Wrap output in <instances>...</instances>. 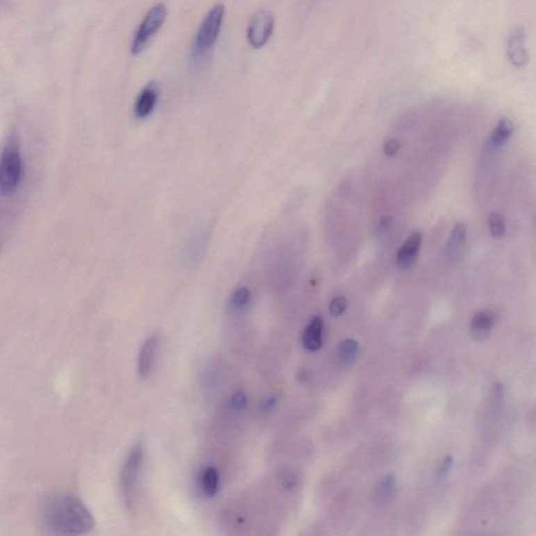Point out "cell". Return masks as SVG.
I'll return each mask as SVG.
<instances>
[{
  "label": "cell",
  "mask_w": 536,
  "mask_h": 536,
  "mask_svg": "<svg viewBox=\"0 0 536 536\" xmlns=\"http://www.w3.org/2000/svg\"><path fill=\"white\" fill-rule=\"evenodd\" d=\"M43 523L54 536H80L94 528L92 513L82 501L72 496H60L49 501L43 511Z\"/></svg>",
  "instance_id": "1"
},
{
  "label": "cell",
  "mask_w": 536,
  "mask_h": 536,
  "mask_svg": "<svg viewBox=\"0 0 536 536\" xmlns=\"http://www.w3.org/2000/svg\"><path fill=\"white\" fill-rule=\"evenodd\" d=\"M22 178V157L15 136L8 138L0 161V193L6 196L15 191Z\"/></svg>",
  "instance_id": "2"
},
{
  "label": "cell",
  "mask_w": 536,
  "mask_h": 536,
  "mask_svg": "<svg viewBox=\"0 0 536 536\" xmlns=\"http://www.w3.org/2000/svg\"><path fill=\"white\" fill-rule=\"evenodd\" d=\"M225 8L222 3H216L202 18L194 38L193 51L195 55L211 49L220 33Z\"/></svg>",
  "instance_id": "3"
},
{
  "label": "cell",
  "mask_w": 536,
  "mask_h": 536,
  "mask_svg": "<svg viewBox=\"0 0 536 536\" xmlns=\"http://www.w3.org/2000/svg\"><path fill=\"white\" fill-rule=\"evenodd\" d=\"M144 461V450L142 445H134L130 450L121 473V492L124 502L128 507L133 505L136 498V488L140 480Z\"/></svg>",
  "instance_id": "4"
},
{
  "label": "cell",
  "mask_w": 536,
  "mask_h": 536,
  "mask_svg": "<svg viewBox=\"0 0 536 536\" xmlns=\"http://www.w3.org/2000/svg\"><path fill=\"white\" fill-rule=\"evenodd\" d=\"M167 15V6L165 3H156L153 5L143 17L138 24L131 41V53L138 54L146 47L151 37L161 28Z\"/></svg>",
  "instance_id": "5"
},
{
  "label": "cell",
  "mask_w": 536,
  "mask_h": 536,
  "mask_svg": "<svg viewBox=\"0 0 536 536\" xmlns=\"http://www.w3.org/2000/svg\"><path fill=\"white\" fill-rule=\"evenodd\" d=\"M275 30V17L272 12L260 9L252 16L247 26V40L254 49H260L270 40Z\"/></svg>",
  "instance_id": "6"
},
{
  "label": "cell",
  "mask_w": 536,
  "mask_h": 536,
  "mask_svg": "<svg viewBox=\"0 0 536 536\" xmlns=\"http://www.w3.org/2000/svg\"><path fill=\"white\" fill-rule=\"evenodd\" d=\"M159 334H152L143 343L138 353V375L143 380H146L150 376L156 361L157 352H159Z\"/></svg>",
  "instance_id": "7"
},
{
  "label": "cell",
  "mask_w": 536,
  "mask_h": 536,
  "mask_svg": "<svg viewBox=\"0 0 536 536\" xmlns=\"http://www.w3.org/2000/svg\"><path fill=\"white\" fill-rule=\"evenodd\" d=\"M507 54H508L509 60L517 67H521L527 63L529 60V53L526 45V35L523 29H514L509 35Z\"/></svg>",
  "instance_id": "8"
},
{
  "label": "cell",
  "mask_w": 536,
  "mask_h": 536,
  "mask_svg": "<svg viewBox=\"0 0 536 536\" xmlns=\"http://www.w3.org/2000/svg\"><path fill=\"white\" fill-rule=\"evenodd\" d=\"M159 98V85L156 81L151 80L140 89L133 104L136 117H145L153 111Z\"/></svg>",
  "instance_id": "9"
},
{
  "label": "cell",
  "mask_w": 536,
  "mask_h": 536,
  "mask_svg": "<svg viewBox=\"0 0 536 536\" xmlns=\"http://www.w3.org/2000/svg\"><path fill=\"white\" fill-rule=\"evenodd\" d=\"M494 324H496V316L490 310H481L473 314L471 328H469L471 339L478 341L487 339L492 334Z\"/></svg>",
  "instance_id": "10"
},
{
  "label": "cell",
  "mask_w": 536,
  "mask_h": 536,
  "mask_svg": "<svg viewBox=\"0 0 536 536\" xmlns=\"http://www.w3.org/2000/svg\"><path fill=\"white\" fill-rule=\"evenodd\" d=\"M422 243L421 233H413L399 248L397 252V264L403 268H409L415 264Z\"/></svg>",
  "instance_id": "11"
},
{
  "label": "cell",
  "mask_w": 536,
  "mask_h": 536,
  "mask_svg": "<svg viewBox=\"0 0 536 536\" xmlns=\"http://www.w3.org/2000/svg\"><path fill=\"white\" fill-rule=\"evenodd\" d=\"M323 320L314 316L303 335V346L309 351H316L322 346Z\"/></svg>",
  "instance_id": "12"
},
{
  "label": "cell",
  "mask_w": 536,
  "mask_h": 536,
  "mask_svg": "<svg viewBox=\"0 0 536 536\" xmlns=\"http://www.w3.org/2000/svg\"><path fill=\"white\" fill-rule=\"evenodd\" d=\"M513 130H514V126H513L512 121L508 117H502L496 123V127L494 128L492 134H490L489 140H488L489 146L496 149L506 144L509 138L512 136Z\"/></svg>",
  "instance_id": "13"
},
{
  "label": "cell",
  "mask_w": 536,
  "mask_h": 536,
  "mask_svg": "<svg viewBox=\"0 0 536 536\" xmlns=\"http://www.w3.org/2000/svg\"><path fill=\"white\" fill-rule=\"evenodd\" d=\"M202 492L209 498L216 496L219 488V473L215 467L209 466L202 476Z\"/></svg>",
  "instance_id": "14"
},
{
  "label": "cell",
  "mask_w": 536,
  "mask_h": 536,
  "mask_svg": "<svg viewBox=\"0 0 536 536\" xmlns=\"http://www.w3.org/2000/svg\"><path fill=\"white\" fill-rule=\"evenodd\" d=\"M467 236V225L464 222H458L453 227L448 241V252H454L460 250L465 243Z\"/></svg>",
  "instance_id": "15"
},
{
  "label": "cell",
  "mask_w": 536,
  "mask_h": 536,
  "mask_svg": "<svg viewBox=\"0 0 536 536\" xmlns=\"http://www.w3.org/2000/svg\"><path fill=\"white\" fill-rule=\"evenodd\" d=\"M488 229L492 237L501 239L506 235L507 225L504 216L498 212H492L488 215Z\"/></svg>",
  "instance_id": "16"
},
{
  "label": "cell",
  "mask_w": 536,
  "mask_h": 536,
  "mask_svg": "<svg viewBox=\"0 0 536 536\" xmlns=\"http://www.w3.org/2000/svg\"><path fill=\"white\" fill-rule=\"evenodd\" d=\"M359 351V343L354 339H345L339 347V355L343 361L353 359Z\"/></svg>",
  "instance_id": "17"
},
{
  "label": "cell",
  "mask_w": 536,
  "mask_h": 536,
  "mask_svg": "<svg viewBox=\"0 0 536 536\" xmlns=\"http://www.w3.org/2000/svg\"><path fill=\"white\" fill-rule=\"evenodd\" d=\"M395 483H396V479H395L394 476L388 475L384 477L380 487H378V496L382 498H388L394 489Z\"/></svg>",
  "instance_id": "18"
},
{
  "label": "cell",
  "mask_w": 536,
  "mask_h": 536,
  "mask_svg": "<svg viewBox=\"0 0 536 536\" xmlns=\"http://www.w3.org/2000/svg\"><path fill=\"white\" fill-rule=\"evenodd\" d=\"M250 291L245 287L237 289L233 295V305L236 308H243L250 301Z\"/></svg>",
  "instance_id": "19"
},
{
  "label": "cell",
  "mask_w": 536,
  "mask_h": 536,
  "mask_svg": "<svg viewBox=\"0 0 536 536\" xmlns=\"http://www.w3.org/2000/svg\"><path fill=\"white\" fill-rule=\"evenodd\" d=\"M346 308H347V301H346L345 297H336L331 301L330 305H329V311L332 316H339L345 312Z\"/></svg>",
  "instance_id": "20"
},
{
  "label": "cell",
  "mask_w": 536,
  "mask_h": 536,
  "mask_svg": "<svg viewBox=\"0 0 536 536\" xmlns=\"http://www.w3.org/2000/svg\"><path fill=\"white\" fill-rule=\"evenodd\" d=\"M246 396L244 393L238 392L233 395L231 400H229V407L234 409H241L245 407L246 405Z\"/></svg>",
  "instance_id": "21"
},
{
  "label": "cell",
  "mask_w": 536,
  "mask_h": 536,
  "mask_svg": "<svg viewBox=\"0 0 536 536\" xmlns=\"http://www.w3.org/2000/svg\"><path fill=\"white\" fill-rule=\"evenodd\" d=\"M400 150V143L397 140H390L384 144V153L388 156H394Z\"/></svg>",
  "instance_id": "22"
},
{
  "label": "cell",
  "mask_w": 536,
  "mask_h": 536,
  "mask_svg": "<svg viewBox=\"0 0 536 536\" xmlns=\"http://www.w3.org/2000/svg\"><path fill=\"white\" fill-rule=\"evenodd\" d=\"M453 466V458L450 456L445 457L441 462L440 467H439L438 477L444 478L448 475V471H450Z\"/></svg>",
  "instance_id": "23"
},
{
  "label": "cell",
  "mask_w": 536,
  "mask_h": 536,
  "mask_svg": "<svg viewBox=\"0 0 536 536\" xmlns=\"http://www.w3.org/2000/svg\"><path fill=\"white\" fill-rule=\"evenodd\" d=\"M277 403H278V399H277V397L274 396V395L265 397L262 400V403H261V409H262V411L265 412V413H268V412L275 409Z\"/></svg>",
  "instance_id": "24"
},
{
  "label": "cell",
  "mask_w": 536,
  "mask_h": 536,
  "mask_svg": "<svg viewBox=\"0 0 536 536\" xmlns=\"http://www.w3.org/2000/svg\"><path fill=\"white\" fill-rule=\"evenodd\" d=\"M393 222H394V218H393L392 216L382 217V218L380 219V222H378V225H377L378 234L386 233V232L388 231V229H390L391 227H392Z\"/></svg>",
  "instance_id": "25"
}]
</instances>
